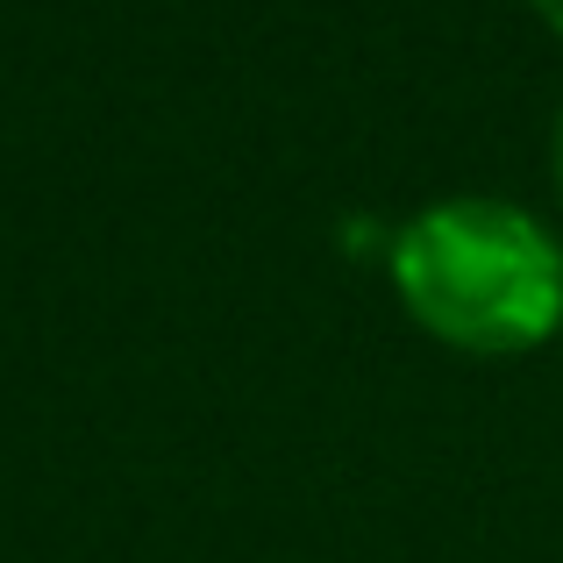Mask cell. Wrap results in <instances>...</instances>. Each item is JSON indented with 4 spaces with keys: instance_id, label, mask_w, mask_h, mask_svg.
<instances>
[{
    "instance_id": "1",
    "label": "cell",
    "mask_w": 563,
    "mask_h": 563,
    "mask_svg": "<svg viewBox=\"0 0 563 563\" xmlns=\"http://www.w3.org/2000/svg\"><path fill=\"white\" fill-rule=\"evenodd\" d=\"M393 278L435 335L521 350L563 321V250L507 200H442L393 235Z\"/></svg>"
},
{
    "instance_id": "2",
    "label": "cell",
    "mask_w": 563,
    "mask_h": 563,
    "mask_svg": "<svg viewBox=\"0 0 563 563\" xmlns=\"http://www.w3.org/2000/svg\"><path fill=\"white\" fill-rule=\"evenodd\" d=\"M536 8H542V22H556V29H563V0H536Z\"/></svg>"
},
{
    "instance_id": "3",
    "label": "cell",
    "mask_w": 563,
    "mask_h": 563,
    "mask_svg": "<svg viewBox=\"0 0 563 563\" xmlns=\"http://www.w3.org/2000/svg\"><path fill=\"white\" fill-rule=\"evenodd\" d=\"M556 179H563V114H556Z\"/></svg>"
}]
</instances>
